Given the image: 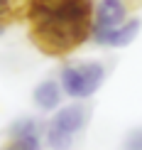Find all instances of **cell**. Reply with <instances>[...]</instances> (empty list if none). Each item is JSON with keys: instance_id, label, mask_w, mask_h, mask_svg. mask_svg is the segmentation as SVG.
Segmentation results:
<instances>
[{"instance_id": "cell-1", "label": "cell", "mask_w": 142, "mask_h": 150, "mask_svg": "<svg viewBox=\"0 0 142 150\" xmlns=\"http://www.w3.org/2000/svg\"><path fill=\"white\" fill-rule=\"evenodd\" d=\"M96 0H27L29 40L49 57H66L91 40Z\"/></svg>"}, {"instance_id": "cell-2", "label": "cell", "mask_w": 142, "mask_h": 150, "mask_svg": "<svg viewBox=\"0 0 142 150\" xmlns=\"http://www.w3.org/2000/svg\"><path fill=\"white\" fill-rule=\"evenodd\" d=\"M91 123V106L86 101H71L54 111L44 123V148L49 150H71L76 138Z\"/></svg>"}, {"instance_id": "cell-3", "label": "cell", "mask_w": 142, "mask_h": 150, "mask_svg": "<svg viewBox=\"0 0 142 150\" xmlns=\"http://www.w3.org/2000/svg\"><path fill=\"white\" fill-rule=\"evenodd\" d=\"M108 79V67L98 59L66 62L59 69V86L71 101H88Z\"/></svg>"}, {"instance_id": "cell-4", "label": "cell", "mask_w": 142, "mask_h": 150, "mask_svg": "<svg viewBox=\"0 0 142 150\" xmlns=\"http://www.w3.org/2000/svg\"><path fill=\"white\" fill-rule=\"evenodd\" d=\"M142 30V20L140 17H127L122 25L110 30H91V42H96L98 47H108V49H120L127 47L137 40Z\"/></svg>"}, {"instance_id": "cell-5", "label": "cell", "mask_w": 142, "mask_h": 150, "mask_svg": "<svg viewBox=\"0 0 142 150\" xmlns=\"http://www.w3.org/2000/svg\"><path fill=\"white\" fill-rule=\"evenodd\" d=\"M130 17L127 0H96L93 8V30H110L118 27Z\"/></svg>"}, {"instance_id": "cell-6", "label": "cell", "mask_w": 142, "mask_h": 150, "mask_svg": "<svg viewBox=\"0 0 142 150\" xmlns=\"http://www.w3.org/2000/svg\"><path fill=\"white\" fill-rule=\"evenodd\" d=\"M61 98H64V91H61L57 79L39 81L32 91V103L44 113H54L57 108H61Z\"/></svg>"}, {"instance_id": "cell-7", "label": "cell", "mask_w": 142, "mask_h": 150, "mask_svg": "<svg viewBox=\"0 0 142 150\" xmlns=\"http://www.w3.org/2000/svg\"><path fill=\"white\" fill-rule=\"evenodd\" d=\"M24 135H44V121L34 116H20L8 126V140L24 138Z\"/></svg>"}, {"instance_id": "cell-8", "label": "cell", "mask_w": 142, "mask_h": 150, "mask_svg": "<svg viewBox=\"0 0 142 150\" xmlns=\"http://www.w3.org/2000/svg\"><path fill=\"white\" fill-rule=\"evenodd\" d=\"M3 150H44L42 135H24V138H12Z\"/></svg>"}, {"instance_id": "cell-9", "label": "cell", "mask_w": 142, "mask_h": 150, "mask_svg": "<svg viewBox=\"0 0 142 150\" xmlns=\"http://www.w3.org/2000/svg\"><path fill=\"white\" fill-rule=\"evenodd\" d=\"M122 150H142V126H135L122 138Z\"/></svg>"}, {"instance_id": "cell-10", "label": "cell", "mask_w": 142, "mask_h": 150, "mask_svg": "<svg viewBox=\"0 0 142 150\" xmlns=\"http://www.w3.org/2000/svg\"><path fill=\"white\" fill-rule=\"evenodd\" d=\"M17 15V0H0V25L10 22Z\"/></svg>"}, {"instance_id": "cell-11", "label": "cell", "mask_w": 142, "mask_h": 150, "mask_svg": "<svg viewBox=\"0 0 142 150\" xmlns=\"http://www.w3.org/2000/svg\"><path fill=\"white\" fill-rule=\"evenodd\" d=\"M5 35V25H0V37H3Z\"/></svg>"}]
</instances>
